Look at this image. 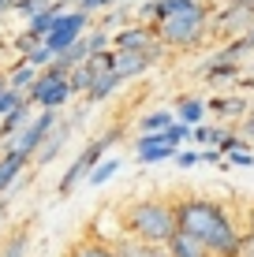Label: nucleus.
I'll return each mask as SVG.
<instances>
[{"label":"nucleus","mask_w":254,"mask_h":257,"mask_svg":"<svg viewBox=\"0 0 254 257\" xmlns=\"http://www.w3.org/2000/svg\"><path fill=\"white\" fill-rule=\"evenodd\" d=\"M176 227L180 235L195 238L213 257H239L247 242V227L232 220L228 205L206 198V194H183L176 198Z\"/></svg>","instance_id":"nucleus-1"},{"label":"nucleus","mask_w":254,"mask_h":257,"mask_svg":"<svg viewBox=\"0 0 254 257\" xmlns=\"http://www.w3.org/2000/svg\"><path fill=\"white\" fill-rule=\"evenodd\" d=\"M239 257H254V235H247V242H243V253Z\"/></svg>","instance_id":"nucleus-32"},{"label":"nucleus","mask_w":254,"mask_h":257,"mask_svg":"<svg viewBox=\"0 0 254 257\" xmlns=\"http://www.w3.org/2000/svg\"><path fill=\"white\" fill-rule=\"evenodd\" d=\"M116 0H75V8L82 15H94V12H105V8H112Z\"/></svg>","instance_id":"nucleus-26"},{"label":"nucleus","mask_w":254,"mask_h":257,"mask_svg":"<svg viewBox=\"0 0 254 257\" xmlns=\"http://www.w3.org/2000/svg\"><path fill=\"white\" fill-rule=\"evenodd\" d=\"M116 172H120V157H105V161L90 172V179H86V183H90V187H105Z\"/></svg>","instance_id":"nucleus-21"},{"label":"nucleus","mask_w":254,"mask_h":257,"mask_svg":"<svg viewBox=\"0 0 254 257\" xmlns=\"http://www.w3.org/2000/svg\"><path fill=\"white\" fill-rule=\"evenodd\" d=\"M52 60H56V56H52V52L45 49V41H41V45H34V49L23 56V64H30V67H38V71H45V67H52Z\"/></svg>","instance_id":"nucleus-22"},{"label":"nucleus","mask_w":254,"mask_h":257,"mask_svg":"<svg viewBox=\"0 0 254 257\" xmlns=\"http://www.w3.org/2000/svg\"><path fill=\"white\" fill-rule=\"evenodd\" d=\"M232 131L228 127H213V123H202V127H195V142L202 149H221L224 142H228Z\"/></svg>","instance_id":"nucleus-19"},{"label":"nucleus","mask_w":254,"mask_h":257,"mask_svg":"<svg viewBox=\"0 0 254 257\" xmlns=\"http://www.w3.org/2000/svg\"><path fill=\"white\" fill-rule=\"evenodd\" d=\"M26 104V93H19V90H8L4 97H0V119H8L15 108H23Z\"/></svg>","instance_id":"nucleus-24"},{"label":"nucleus","mask_w":254,"mask_h":257,"mask_svg":"<svg viewBox=\"0 0 254 257\" xmlns=\"http://www.w3.org/2000/svg\"><path fill=\"white\" fill-rule=\"evenodd\" d=\"M168 257H213L206 250V246H198L195 238H187V235H176L168 242Z\"/></svg>","instance_id":"nucleus-20"},{"label":"nucleus","mask_w":254,"mask_h":257,"mask_svg":"<svg viewBox=\"0 0 254 257\" xmlns=\"http://www.w3.org/2000/svg\"><path fill=\"white\" fill-rule=\"evenodd\" d=\"M164 52H168V49H153V52H112V56H109V71L120 78V82H127V78L146 75L157 60H164Z\"/></svg>","instance_id":"nucleus-7"},{"label":"nucleus","mask_w":254,"mask_h":257,"mask_svg":"<svg viewBox=\"0 0 254 257\" xmlns=\"http://www.w3.org/2000/svg\"><path fill=\"white\" fill-rule=\"evenodd\" d=\"M30 108H34V104H30V101H26V104H23V108H15V112H12V116H8V119H0V138H4V142H12V138H19V135H23V131H26V127H30V119H34V116H30Z\"/></svg>","instance_id":"nucleus-16"},{"label":"nucleus","mask_w":254,"mask_h":257,"mask_svg":"<svg viewBox=\"0 0 254 257\" xmlns=\"http://www.w3.org/2000/svg\"><path fill=\"white\" fill-rule=\"evenodd\" d=\"M206 112H209V104L198 101V97H180V101H176V119L187 123V127H202Z\"/></svg>","instance_id":"nucleus-14"},{"label":"nucleus","mask_w":254,"mask_h":257,"mask_svg":"<svg viewBox=\"0 0 254 257\" xmlns=\"http://www.w3.org/2000/svg\"><path fill=\"white\" fill-rule=\"evenodd\" d=\"M86 34H90V15H82L78 8H71V12H64L56 23H52V30L45 38V49L52 52V56H64V52L75 49Z\"/></svg>","instance_id":"nucleus-6"},{"label":"nucleus","mask_w":254,"mask_h":257,"mask_svg":"<svg viewBox=\"0 0 254 257\" xmlns=\"http://www.w3.org/2000/svg\"><path fill=\"white\" fill-rule=\"evenodd\" d=\"M112 250H116V257H168V246L146 242V238H135V235H116Z\"/></svg>","instance_id":"nucleus-10"},{"label":"nucleus","mask_w":254,"mask_h":257,"mask_svg":"<svg viewBox=\"0 0 254 257\" xmlns=\"http://www.w3.org/2000/svg\"><path fill=\"white\" fill-rule=\"evenodd\" d=\"M120 86H124V82H120V78H116V75H112V71H109V75H101V78H98V82H94V90H90V93H86V101H82V104H86V108H94V104H101V101H109V97H112V93H116V90H120Z\"/></svg>","instance_id":"nucleus-18"},{"label":"nucleus","mask_w":254,"mask_h":257,"mask_svg":"<svg viewBox=\"0 0 254 257\" xmlns=\"http://www.w3.org/2000/svg\"><path fill=\"white\" fill-rule=\"evenodd\" d=\"M243 108H247V104L235 101V97H221V101H209V112H221V116H239Z\"/></svg>","instance_id":"nucleus-25"},{"label":"nucleus","mask_w":254,"mask_h":257,"mask_svg":"<svg viewBox=\"0 0 254 257\" xmlns=\"http://www.w3.org/2000/svg\"><path fill=\"white\" fill-rule=\"evenodd\" d=\"M198 157H202V164H221L224 161L221 149H198Z\"/></svg>","instance_id":"nucleus-29"},{"label":"nucleus","mask_w":254,"mask_h":257,"mask_svg":"<svg viewBox=\"0 0 254 257\" xmlns=\"http://www.w3.org/2000/svg\"><path fill=\"white\" fill-rule=\"evenodd\" d=\"M195 164H202V157H198L195 149H180V153H176V168L187 172V168H195Z\"/></svg>","instance_id":"nucleus-27"},{"label":"nucleus","mask_w":254,"mask_h":257,"mask_svg":"<svg viewBox=\"0 0 254 257\" xmlns=\"http://www.w3.org/2000/svg\"><path fill=\"white\" fill-rule=\"evenodd\" d=\"M26 253V231H19L12 238V242H8V250H4V257H23Z\"/></svg>","instance_id":"nucleus-28"},{"label":"nucleus","mask_w":254,"mask_h":257,"mask_svg":"<svg viewBox=\"0 0 254 257\" xmlns=\"http://www.w3.org/2000/svg\"><path fill=\"white\" fill-rule=\"evenodd\" d=\"M64 257H116V250H112V242H105L98 235H82L67 246Z\"/></svg>","instance_id":"nucleus-13"},{"label":"nucleus","mask_w":254,"mask_h":257,"mask_svg":"<svg viewBox=\"0 0 254 257\" xmlns=\"http://www.w3.org/2000/svg\"><path fill=\"white\" fill-rule=\"evenodd\" d=\"M250 116H254V112H250Z\"/></svg>","instance_id":"nucleus-34"},{"label":"nucleus","mask_w":254,"mask_h":257,"mask_svg":"<svg viewBox=\"0 0 254 257\" xmlns=\"http://www.w3.org/2000/svg\"><path fill=\"white\" fill-rule=\"evenodd\" d=\"M153 30H157V41H161L164 49H176V52L198 49L206 41V34H209V8H206V0H191L183 12L161 19Z\"/></svg>","instance_id":"nucleus-3"},{"label":"nucleus","mask_w":254,"mask_h":257,"mask_svg":"<svg viewBox=\"0 0 254 257\" xmlns=\"http://www.w3.org/2000/svg\"><path fill=\"white\" fill-rule=\"evenodd\" d=\"M224 161H228V164H239V168H250V164H254V157H250V153H228Z\"/></svg>","instance_id":"nucleus-30"},{"label":"nucleus","mask_w":254,"mask_h":257,"mask_svg":"<svg viewBox=\"0 0 254 257\" xmlns=\"http://www.w3.org/2000/svg\"><path fill=\"white\" fill-rule=\"evenodd\" d=\"M26 164H30V157H23L19 149H4V153H0V194L12 190V183L23 175Z\"/></svg>","instance_id":"nucleus-12"},{"label":"nucleus","mask_w":254,"mask_h":257,"mask_svg":"<svg viewBox=\"0 0 254 257\" xmlns=\"http://www.w3.org/2000/svg\"><path fill=\"white\" fill-rule=\"evenodd\" d=\"M71 97H75V93H71V82H67V75H64L56 64H52V67H45V71L38 75V82H34V90L26 93V101L38 104L41 112H60L67 101H71Z\"/></svg>","instance_id":"nucleus-5"},{"label":"nucleus","mask_w":254,"mask_h":257,"mask_svg":"<svg viewBox=\"0 0 254 257\" xmlns=\"http://www.w3.org/2000/svg\"><path fill=\"white\" fill-rule=\"evenodd\" d=\"M180 149L168 142V135H142L135 142V161L138 164H157V161H168Z\"/></svg>","instance_id":"nucleus-9"},{"label":"nucleus","mask_w":254,"mask_h":257,"mask_svg":"<svg viewBox=\"0 0 254 257\" xmlns=\"http://www.w3.org/2000/svg\"><path fill=\"white\" fill-rule=\"evenodd\" d=\"M64 12H71V4H67V0H52L41 15H34V19L26 23V34H30V38H38V41H45L49 30H52V23H56Z\"/></svg>","instance_id":"nucleus-11"},{"label":"nucleus","mask_w":254,"mask_h":257,"mask_svg":"<svg viewBox=\"0 0 254 257\" xmlns=\"http://www.w3.org/2000/svg\"><path fill=\"white\" fill-rule=\"evenodd\" d=\"M120 135H124L120 127H109L101 138H94L90 146H86L82 153L75 157V161H71V168L64 172V179H60V187H56V194H60V198H67V194H71V190H75L82 179H90V172H94V168H98V164L105 161V157H109V146H116V142H120Z\"/></svg>","instance_id":"nucleus-4"},{"label":"nucleus","mask_w":254,"mask_h":257,"mask_svg":"<svg viewBox=\"0 0 254 257\" xmlns=\"http://www.w3.org/2000/svg\"><path fill=\"white\" fill-rule=\"evenodd\" d=\"M38 75H41L38 67H30V64H23V60H15V64L8 67V86H12V90H19V93H30L34 82H38Z\"/></svg>","instance_id":"nucleus-15"},{"label":"nucleus","mask_w":254,"mask_h":257,"mask_svg":"<svg viewBox=\"0 0 254 257\" xmlns=\"http://www.w3.org/2000/svg\"><path fill=\"white\" fill-rule=\"evenodd\" d=\"M52 4V0H15V8H12V12H19L23 15V19L26 23H30L34 19V15H41V12H45V8Z\"/></svg>","instance_id":"nucleus-23"},{"label":"nucleus","mask_w":254,"mask_h":257,"mask_svg":"<svg viewBox=\"0 0 254 257\" xmlns=\"http://www.w3.org/2000/svg\"><path fill=\"white\" fill-rule=\"evenodd\" d=\"M8 90H12V86H8V71H0V97H4Z\"/></svg>","instance_id":"nucleus-33"},{"label":"nucleus","mask_w":254,"mask_h":257,"mask_svg":"<svg viewBox=\"0 0 254 257\" xmlns=\"http://www.w3.org/2000/svg\"><path fill=\"white\" fill-rule=\"evenodd\" d=\"M243 224H247V235H254V201L247 205V216H243Z\"/></svg>","instance_id":"nucleus-31"},{"label":"nucleus","mask_w":254,"mask_h":257,"mask_svg":"<svg viewBox=\"0 0 254 257\" xmlns=\"http://www.w3.org/2000/svg\"><path fill=\"white\" fill-rule=\"evenodd\" d=\"M82 116H86V104H82V108L75 112L71 119H60V127H56V131L49 135V142L41 146V153L34 157V164H38V168H45V164H52V161H56V157L64 153V146H67V138H71V131L78 127V123H82Z\"/></svg>","instance_id":"nucleus-8"},{"label":"nucleus","mask_w":254,"mask_h":257,"mask_svg":"<svg viewBox=\"0 0 254 257\" xmlns=\"http://www.w3.org/2000/svg\"><path fill=\"white\" fill-rule=\"evenodd\" d=\"M172 127H176V112H168V108L146 112V116L138 119V131H142V135H164V131H172Z\"/></svg>","instance_id":"nucleus-17"},{"label":"nucleus","mask_w":254,"mask_h":257,"mask_svg":"<svg viewBox=\"0 0 254 257\" xmlns=\"http://www.w3.org/2000/svg\"><path fill=\"white\" fill-rule=\"evenodd\" d=\"M120 224H124V235H135V238H146V242H157V246H168L172 238L180 235L176 227V198H138V201H127L124 212H120Z\"/></svg>","instance_id":"nucleus-2"}]
</instances>
